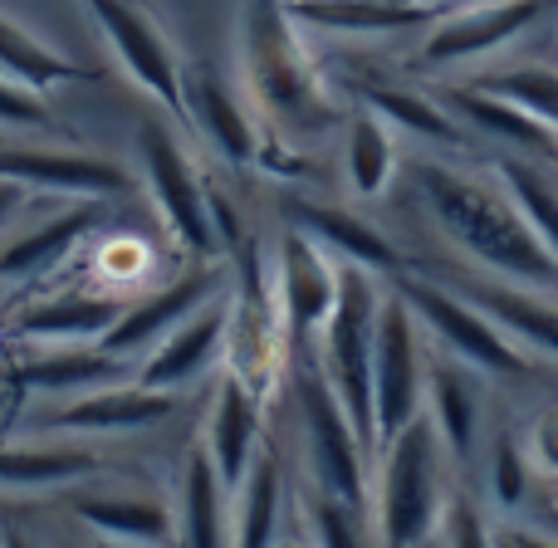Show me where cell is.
Returning a JSON list of instances; mask_svg holds the SVG:
<instances>
[{
    "label": "cell",
    "mask_w": 558,
    "mask_h": 548,
    "mask_svg": "<svg viewBox=\"0 0 558 548\" xmlns=\"http://www.w3.org/2000/svg\"><path fill=\"white\" fill-rule=\"evenodd\" d=\"M412 186L422 196V211L432 216L436 235L485 279L558 294V260L544 235L500 182L495 167H465L446 157H416Z\"/></svg>",
    "instance_id": "1"
},
{
    "label": "cell",
    "mask_w": 558,
    "mask_h": 548,
    "mask_svg": "<svg viewBox=\"0 0 558 548\" xmlns=\"http://www.w3.org/2000/svg\"><path fill=\"white\" fill-rule=\"evenodd\" d=\"M241 78L279 137H318L348 118L328 78L308 59L304 29L294 25L284 0H245Z\"/></svg>",
    "instance_id": "2"
},
{
    "label": "cell",
    "mask_w": 558,
    "mask_h": 548,
    "mask_svg": "<svg viewBox=\"0 0 558 548\" xmlns=\"http://www.w3.org/2000/svg\"><path fill=\"white\" fill-rule=\"evenodd\" d=\"M456 461L446 455L436 426L426 412L412 426L377 446L373 461V504H367V524H373L377 548H432L446 524L456 485Z\"/></svg>",
    "instance_id": "3"
},
{
    "label": "cell",
    "mask_w": 558,
    "mask_h": 548,
    "mask_svg": "<svg viewBox=\"0 0 558 548\" xmlns=\"http://www.w3.org/2000/svg\"><path fill=\"white\" fill-rule=\"evenodd\" d=\"M387 279L367 275L357 265H343L338 304L328 324L318 328V367H324L333 397L343 402L348 422L357 426L363 446L377 455V422H373V343H377V314H383Z\"/></svg>",
    "instance_id": "4"
},
{
    "label": "cell",
    "mask_w": 558,
    "mask_h": 548,
    "mask_svg": "<svg viewBox=\"0 0 558 548\" xmlns=\"http://www.w3.org/2000/svg\"><path fill=\"white\" fill-rule=\"evenodd\" d=\"M294 397H299V431H304V465L314 475V495H328V500L367 514V504H373V451L363 446L357 426L348 422L318 357L299 353Z\"/></svg>",
    "instance_id": "5"
},
{
    "label": "cell",
    "mask_w": 558,
    "mask_h": 548,
    "mask_svg": "<svg viewBox=\"0 0 558 548\" xmlns=\"http://www.w3.org/2000/svg\"><path fill=\"white\" fill-rule=\"evenodd\" d=\"M387 284L412 304V314L422 318L436 353L475 367V373L490 377V382H524V377L534 373V357L524 353V348H514L510 333H505L485 308H475L461 289L446 284V279L397 275V279H387Z\"/></svg>",
    "instance_id": "6"
},
{
    "label": "cell",
    "mask_w": 558,
    "mask_h": 548,
    "mask_svg": "<svg viewBox=\"0 0 558 548\" xmlns=\"http://www.w3.org/2000/svg\"><path fill=\"white\" fill-rule=\"evenodd\" d=\"M549 15H558V0H456L422 29L416 69H426V74H465L471 69L475 74L485 64H500Z\"/></svg>",
    "instance_id": "7"
},
{
    "label": "cell",
    "mask_w": 558,
    "mask_h": 548,
    "mask_svg": "<svg viewBox=\"0 0 558 548\" xmlns=\"http://www.w3.org/2000/svg\"><path fill=\"white\" fill-rule=\"evenodd\" d=\"M133 153L143 167V186L153 196L157 216H162L167 235L177 241V251L192 255L196 265H221V235L211 221V202H206V182L196 176L192 157H186L182 137L167 123H137Z\"/></svg>",
    "instance_id": "8"
},
{
    "label": "cell",
    "mask_w": 558,
    "mask_h": 548,
    "mask_svg": "<svg viewBox=\"0 0 558 548\" xmlns=\"http://www.w3.org/2000/svg\"><path fill=\"white\" fill-rule=\"evenodd\" d=\"M426 373H432V338H426L422 318L412 314V304L387 284L383 314H377V343H373L377 446L392 441L402 426H412L426 412Z\"/></svg>",
    "instance_id": "9"
},
{
    "label": "cell",
    "mask_w": 558,
    "mask_h": 548,
    "mask_svg": "<svg viewBox=\"0 0 558 548\" xmlns=\"http://www.w3.org/2000/svg\"><path fill=\"white\" fill-rule=\"evenodd\" d=\"M270 279H275V304L284 318L289 357L304 353V343H314L318 328L328 324L338 304V284H343V265L314 245L304 231H284L270 255Z\"/></svg>",
    "instance_id": "10"
},
{
    "label": "cell",
    "mask_w": 558,
    "mask_h": 548,
    "mask_svg": "<svg viewBox=\"0 0 558 548\" xmlns=\"http://www.w3.org/2000/svg\"><path fill=\"white\" fill-rule=\"evenodd\" d=\"M94 25L104 29V39L113 45L123 74L133 78L143 94H153L172 118H186V88H182V59H177L172 39L162 35L153 15L133 5V0H84Z\"/></svg>",
    "instance_id": "11"
},
{
    "label": "cell",
    "mask_w": 558,
    "mask_h": 548,
    "mask_svg": "<svg viewBox=\"0 0 558 548\" xmlns=\"http://www.w3.org/2000/svg\"><path fill=\"white\" fill-rule=\"evenodd\" d=\"M485 412H490V377H481L475 367L456 363V357L432 348V373H426V422L436 426L446 455L456 461V471L481 465V451L490 441L485 431Z\"/></svg>",
    "instance_id": "12"
},
{
    "label": "cell",
    "mask_w": 558,
    "mask_h": 548,
    "mask_svg": "<svg viewBox=\"0 0 558 548\" xmlns=\"http://www.w3.org/2000/svg\"><path fill=\"white\" fill-rule=\"evenodd\" d=\"M226 284H231V279H226L221 265H196L192 275H182V279H172V284L153 289V294L133 299V304L118 314V324L98 338V348L123 357V363L133 353H153V343H162L177 324H186V318H192L206 299L221 294Z\"/></svg>",
    "instance_id": "13"
},
{
    "label": "cell",
    "mask_w": 558,
    "mask_h": 548,
    "mask_svg": "<svg viewBox=\"0 0 558 548\" xmlns=\"http://www.w3.org/2000/svg\"><path fill=\"white\" fill-rule=\"evenodd\" d=\"M0 182L35 186V192L69 196H123L133 192V172L98 153H69V147H5L0 143Z\"/></svg>",
    "instance_id": "14"
},
{
    "label": "cell",
    "mask_w": 558,
    "mask_h": 548,
    "mask_svg": "<svg viewBox=\"0 0 558 548\" xmlns=\"http://www.w3.org/2000/svg\"><path fill=\"white\" fill-rule=\"evenodd\" d=\"M446 284L461 289L475 308H485L510 333V343L524 348L534 363H558V294L505 284V279H485V275L446 279Z\"/></svg>",
    "instance_id": "15"
},
{
    "label": "cell",
    "mask_w": 558,
    "mask_h": 548,
    "mask_svg": "<svg viewBox=\"0 0 558 548\" xmlns=\"http://www.w3.org/2000/svg\"><path fill=\"white\" fill-rule=\"evenodd\" d=\"M226 324H231V284L216 299H206L186 324H177L162 343H153V357L137 367V382L157 392H177L192 377H202L216 357H226Z\"/></svg>",
    "instance_id": "16"
},
{
    "label": "cell",
    "mask_w": 558,
    "mask_h": 548,
    "mask_svg": "<svg viewBox=\"0 0 558 548\" xmlns=\"http://www.w3.org/2000/svg\"><path fill=\"white\" fill-rule=\"evenodd\" d=\"M284 221H289V231H304L314 245H324L338 265H357V270L383 275V279L407 275V255L377 226H367L363 216L343 211V206L284 202Z\"/></svg>",
    "instance_id": "17"
},
{
    "label": "cell",
    "mask_w": 558,
    "mask_h": 548,
    "mask_svg": "<svg viewBox=\"0 0 558 548\" xmlns=\"http://www.w3.org/2000/svg\"><path fill=\"white\" fill-rule=\"evenodd\" d=\"M299 29L343 39H392L426 29L441 15V0H284Z\"/></svg>",
    "instance_id": "18"
},
{
    "label": "cell",
    "mask_w": 558,
    "mask_h": 548,
    "mask_svg": "<svg viewBox=\"0 0 558 548\" xmlns=\"http://www.w3.org/2000/svg\"><path fill=\"white\" fill-rule=\"evenodd\" d=\"M260 416H265V397L251 392L235 373H221V382H216V392H211V412H206L202 446H206V455H211L216 475L231 485V495L245 485L255 455L265 451Z\"/></svg>",
    "instance_id": "19"
},
{
    "label": "cell",
    "mask_w": 558,
    "mask_h": 548,
    "mask_svg": "<svg viewBox=\"0 0 558 548\" xmlns=\"http://www.w3.org/2000/svg\"><path fill=\"white\" fill-rule=\"evenodd\" d=\"M182 88H186V118L206 133V143L226 157L231 167H251L260 162V127H255L251 108L231 94L226 74L216 64H192L182 74Z\"/></svg>",
    "instance_id": "20"
},
{
    "label": "cell",
    "mask_w": 558,
    "mask_h": 548,
    "mask_svg": "<svg viewBox=\"0 0 558 548\" xmlns=\"http://www.w3.org/2000/svg\"><path fill=\"white\" fill-rule=\"evenodd\" d=\"M177 548H235V495L216 475L206 446L186 451L177 475Z\"/></svg>",
    "instance_id": "21"
},
{
    "label": "cell",
    "mask_w": 558,
    "mask_h": 548,
    "mask_svg": "<svg viewBox=\"0 0 558 548\" xmlns=\"http://www.w3.org/2000/svg\"><path fill=\"white\" fill-rule=\"evenodd\" d=\"M172 406H177L172 392H157V387H143V382H113V387L78 392V402L54 412L45 426L49 431H84V436H133L167 422Z\"/></svg>",
    "instance_id": "22"
},
{
    "label": "cell",
    "mask_w": 558,
    "mask_h": 548,
    "mask_svg": "<svg viewBox=\"0 0 558 548\" xmlns=\"http://www.w3.org/2000/svg\"><path fill=\"white\" fill-rule=\"evenodd\" d=\"M441 103L451 108L471 133L495 137L500 147H510V153H520V157H534V162H558V133L549 123H539L534 113H524L520 103H510V98H495L471 84H451V88H441Z\"/></svg>",
    "instance_id": "23"
},
{
    "label": "cell",
    "mask_w": 558,
    "mask_h": 548,
    "mask_svg": "<svg viewBox=\"0 0 558 548\" xmlns=\"http://www.w3.org/2000/svg\"><path fill=\"white\" fill-rule=\"evenodd\" d=\"M74 520L98 534V544H133V548H177L172 504L153 495H78L69 500Z\"/></svg>",
    "instance_id": "24"
},
{
    "label": "cell",
    "mask_w": 558,
    "mask_h": 548,
    "mask_svg": "<svg viewBox=\"0 0 558 548\" xmlns=\"http://www.w3.org/2000/svg\"><path fill=\"white\" fill-rule=\"evenodd\" d=\"M128 308V299L113 294H59V299H39L25 314L10 324V338L20 343H98L108 328L118 324V314Z\"/></svg>",
    "instance_id": "25"
},
{
    "label": "cell",
    "mask_w": 558,
    "mask_h": 548,
    "mask_svg": "<svg viewBox=\"0 0 558 548\" xmlns=\"http://www.w3.org/2000/svg\"><path fill=\"white\" fill-rule=\"evenodd\" d=\"M357 98H363L377 118H387L397 133L416 137V143H426V147H441V153H451V157H461L475 147L471 127L441 103V94L432 98V94L407 88V84H363Z\"/></svg>",
    "instance_id": "26"
},
{
    "label": "cell",
    "mask_w": 558,
    "mask_h": 548,
    "mask_svg": "<svg viewBox=\"0 0 558 548\" xmlns=\"http://www.w3.org/2000/svg\"><path fill=\"white\" fill-rule=\"evenodd\" d=\"M397 172H402V153H397V127L377 118L367 103H357L343 118V176L353 186L357 202H383L392 192Z\"/></svg>",
    "instance_id": "27"
},
{
    "label": "cell",
    "mask_w": 558,
    "mask_h": 548,
    "mask_svg": "<svg viewBox=\"0 0 558 548\" xmlns=\"http://www.w3.org/2000/svg\"><path fill=\"white\" fill-rule=\"evenodd\" d=\"M123 377V357L104 353L98 343H59L39 348V353L20 357L15 382L29 392H54V397H78L94 387H113Z\"/></svg>",
    "instance_id": "28"
},
{
    "label": "cell",
    "mask_w": 558,
    "mask_h": 548,
    "mask_svg": "<svg viewBox=\"0 0 558 548\" xmlns=\"http://www.w3.org/2000/svg\"><path fill=\"white\" fill-rule=\"evenodd\" d=\"M0 78L29 88V94H49V88H64V84H94L98 69L64 59L54 45L35 39L25 25H15L0 10Z\"/></svg>",
    "instance_id": "29"
},
{
    "label": "cell",
    "mask_w": 558,
    "mask_h": 548,
    "mask_svg": "<svg viewBox=\"0 0 558 548\" xmlns=\"http://www.w3.org/2000/svg\"><path fill=\"white\" fill-rule=\"evenodd\" d=\"M481 471H485V500H490L495 520H520V514H534L544 480L534 475L530 451H524V441H520L514 426L490 431V441H485V451H481Z\"/></svg>",
    "instance_id": "30"
},
{
    "label": "cell",
    "mask_w": 558,
    "mask_h": 548,
    "mask_svg": "<svg viewBox=\"0 0 558 548\" xmlns=\"http://www.w3.org/2000/svg\"><path fill=\"white\" fill-rule=\"evenodd\" d=\"M94 226H98L94 206L59 211L54 221H45L39 231L20 235V241H10L5 251H0V279H5V284H29V279L59 270V260H64L78 241H88V231H94Z\"/></svg>",
    "instance_id": "31"
},
{
    "label": "cell",
    "mask_w": 558,
    "mask_h": 548,
    "mask_svg": "<svg viewBox=\"0 0 558 548\" xmlns=\"http://www.w3.org/2000/svg\"><path fill=\"white\" fill-rule=\"evenodd\" d=\"M104 471L88 446H0V490H59Z\"/></svg>",
    "instance_id": "32"
},
{
    "label": "cell",
    "mask_w": 558,
    "mask_h": 548,
    "mask_svg": "<svg viewBox=\"0 0 558 548\" xmlns=\"http://www.w3.org/2000/svg\"><path fill=\"white\" fill-rule=\"evenodd\" d=\"M284 465L275 451H260L235 490V548H275L284 534Z\"/></svg>",
    "instance_id": "33"
},
{
    "label": "cell",
    "mask_w": 558,
    "mask_h": 548,
    "mask_svg": "<svg viewBox=\"0 0 558 548\" xmlns=\"http://www.w3.org/2000/svg\"><path fill=\"white\" fill-rule=\"evenodd\" d=\"M471 88H485L495 98H510L524 113H534L539 123H558V64L554 59H500L485 64L465 78Z\"/></svg>",
    "instance_id": "34"
},
{
    "label": "cell",
    "mask_w": 558,
    "mask_h": 548,
    "mask_svg": "<svg viewBox=\"0 0 558 548\" xmlns=\"http://www.w3.org/2000/svg\"><path fill=\"white\" fill-rule=\"evenodd\" d=\"M495 172L514 192V202L524 206V216L534 221V231L544 235L549 255L558 260V172L549 162H534V157H500Z\"/></svg>",
    "instance_id": "35"
},
{
    "label": "cell",
    "mask_w": 558,
    "mask_h": 548,
    "mask_svg": "<svg viewBox=\"0 0 558 548\" xmlns=\"http://www.w3.org/2000/svg\"><path fill=\"white\" fill-rule=\"evenodd\" d=\"M304 524H308V544L314 548H377L367 514L348 510V504L328 500V495H308Z\"/></svg>",
    "instance_id": "36"
},
{
    "label": "cell",
    "mask_w": 558,
    "mask_h": 548,
    "mask_svg": "<svg viewBox=\"0 0 558 548\" xmlns=\"http://www.w3.org/2000/svg\"><path fill=\"white\" fill-rule=\"evenodd\" d=\"M436 544L441 548H500V520H495L490 504L475 490H456Z\"/></svg>",
    "instance_id": "37"
},
{
    "label": "cell",
    "mask_w": 558,
    "mask_h": 548,
    "mask_svg": "<svg viewBox=\"0 0 558 548\" xmlns=\"http://www.w3.org/2000/svg\"><path fill=\"white\" fill-rule=\"evenodd\" d=\"M520 441H524V451H530V465L544 480V490L558 485V402L534 406L530 422L520 426Z\"/></svg>",
    "instance_id": "38"
},
{
    "label": "cell",
    "mask_w": 558,
    "mask_h": 548,
    "mask_svg": "<svg viewBox=\"0 0 558 548\" xmlns=\"http://www.w3.org/2000/svg\"><path fill=\"white\" fill-rule=\"evenodd\" d=\"M0 127H49V108L39 103V94L0 78Z\"/></svg>",
    "instance_id": "39"
},
{
    "label": "cell",
    "mask_w": 558,
    "mask_h": 548,
    "mask_svg": "<svg viewBox=\"0 0 558 548\" xmlns=\"http://www.w3.org/2000/svg\"><path fill=\"white\" fill-rule=\"evenodd\" d=\"M20 202H25V186H15V182H0V226H5L10 216L20 211Z\"/></svg>",
    "instance_id": "40"
},
{
    "label": "cell",
    "mask_w": 558,
    "mask_h": 548,
    "mask_svg": "<svg viewBox=\"0 0 558 548\" xmlns=\"http://www.w3.org/2000/svg\"><path fill=\"white\" fill-rule=\"evenodd\" d=\"M0 548H39V539H29V534H20V529H5L0 534Z\"/></svg>",
    "instance_id": "41"
},
{
    "label": "cell",
    "mask_w": 558,
    "mask_h": 548,
    "mask_svg": "<svg viewBox=\"0 0 558 548\" xmlns=\"http://www.w3.org/2000/svg\"><path fill=\"white\" fill-rule=\"evenodd\" d=\"M275 548H314V544H308V539H279Z\"/></svg>",
    "instance_id": "42"
},
{
    "label": "cell",
    "mask_w": 558,
    "mask_h": 548,
    "mask_svg": "<svg viewBox=\"0 0 558 548\" xmlns=\"http://www.w3.org/2000/svg\"><path fill=\"white\" fill-rule=\"evenodd\" d=\"M544 495H549V500H554V504H558V485H549V490H544Z\"/></svg>",
    "instance_id": "43"
},
{
    "label": "cell",
    "mask_w": 558,
    "mask_h": 548,
    "mask_svg": "<svg viewBox=\"0 0 558 548\" xmlns=\"http://www.w3.org/2000/svg\"><path fill=\"white\" fill-rule=\"evenodd\" d=\"M98 548H133V544H98Z\"/></svg>",
    "instance_id": "44"
},
{
    "label": "cell",
    "mask_w": 558,
    "mask_h": 548,
    "mask_svg": "<svg viewBox=\"0 0 558 548\" xmlns=\"http://www.w3.org/2000/svg\"><path fill=\"white\" fill-rule=\"evenodd\" d=\"M0 289H5V279H0Z\"/></svg>",
    "instance_id": "45"
},
{
    "label": "cell",
    "mask_w": 558,
    "mask_h": 548,
    "mask_svg": "<svg viewBox=\"0 0 558 548\" xmlns=\"http://www.w3.org/2000/svg\"><path fill=\"white\" fill-rule=\"evenodd\" d=\"M554 133H558V123H554Z\"/></svg>",
    "instance_id": "46"
},
{
    "label": "cell",
    "mask_w": 558,
    "mask_h": 548,
    "mask_svg": "<svg viewBox=\"0 0 558 548\" xmlns=\"http://www.w3.org/2000/svg\"><path fill=\"white\" fill-rule=\"evenodd\" d=\"M446 5H451V0H446Z\"/></svg>",
    "instance_id": "47"
}]
</instances>
